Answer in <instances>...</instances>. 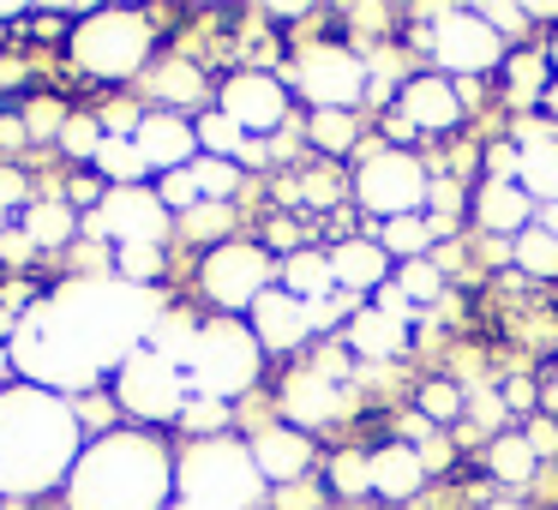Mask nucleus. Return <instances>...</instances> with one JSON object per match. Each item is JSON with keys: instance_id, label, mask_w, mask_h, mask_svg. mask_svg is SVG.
<instances>
[{"instance_id": "1", "label": "nucleus", "mask_w": 558, "mask_h": 510, "mask_svg": "<svg viewBox=\"0 0 558 510\" xmlns=\"http://www.w3.org/2000/svg\"><path fill=\"white\" fill-rule=\"evenodd\" d=\"M162 301L157 289H133V282H66V289L43 294L25 306L13 325V373L25 385H43L54 397L97 385L102 373H121L133 349H145L150 325H157Z\"/></svg>"}, {"instance_id": "2", "label": "nucleus", "mask_w": 558, "mask_h": 510, "mask_svg": "<svg viewBox=\"0 0 558 510\" xmlns=\"http://www.w3.org/2000/svg\"><path fill=\"white\" fill-rule=\"evenodd\" d=\"M85 457V426L73 397L43 385H0V498H37L66 486L73 462Z\"/></svg>"}, {"instance_id": "3", "label": "nucleus", "mask_w": 558, "mask_h": 510, "mask_svg": "<svg viewBox=\"0 0 558 510\" xmlns=\"http://www.w3.org/2000/svg\"><path fill=\"white\" fill-rule=\"evenodd\" d=\"M174 457L157 433L121 426L109 438H85V457L66 474V510H169Z\"/></svg>"}, {"instance_id": "4", "label": "nucleus", "mask_w": 558, "mask_h": 510, "mask_svg": "<svg viewBox=\"0 0 558 510\" xmlns=\"http://www.w3.org/2000/svg\"><path fill=\"white\" fill-rule=\"evenodd\" d=\"M265 474H258L246 438H193L186 457L174 462V505L193 510H258L265 505Z\"/></svg>"}, {"instance_id": "5", "label": "nucleus", "mask_w": 558, "mask_h": 510, "mask_svg": "<svg viewBox=\"0 0 558 510\" xmlns=\"http://www.w3.org/2000/svg\"><path fill=\"white\" fill-rule=\"evenodd\" d=\"M157 49V25L150 13L133 7H97V13H78V25L66 31V54L90 85H126L150 66Z\"/></svg>"}, {"instance_id": "6", "label": "nucleus", "mask_w": 558, "mask_h": 510, "mask_svg": "<svg viewBox=\"0 0 558 510\" xmlns=\"http://www.w3.org/2000/svg\"><path fill=\"white\" fill-rule=\"evenodd\" d=\"M258 366H265V349L246 330V318H205L198 325V342L186 354V390L210 402H234L258 385Z\"/></svg>"}, {"instance_id": "7", "label": "nucleus", "mask_w": 558, "mask_h": 510, "mask_svg": "<svg viewBox=\"0 0 558 510\" xmlns=\"http://www.w3.org/2000/svg\"><path fill=\"white\" fill-rule=\"evenodd\" d=\"M426 162L414 150H390V145H366L361 150V169L349 174V198L366 210V217H426Z\"/></svg>"}, {"instance_id": "8", "label": "nucleus", "mask_w": 558, "mask_h": 510, "mask_svg": "<svg viewBox=\"0 0 558 510\" xmlns=\"http://www.w3.org/2000/svg\"><path fill=\"white\" fill-rule=\"evenodd\" d=\"M186 373L174 361H162V354L150 349H133L121 361V373H114V402H121V414H133L145 433H157V426H174L186 409Z\"/></svg>"}, {"instance_id": "9", "label": "nucleus", "mask_w": 558, "mask_h": 510, "mask_svg": "<svg viewBox=\"0 0 558 510\" xmlns=\"http://www.w3.org/2000/svg\"><path fill=\"white\" fill-rule=\"evenodd\" d=\"M426 54H433V73H457L462 78H481V73H498L505 66V37H498L493 25H486L474 7H445V13H433V31H426Z\"/></svg>"}, {"instance_id": "10", "label": "nucleus", "mask_w": 558, "mask_h": 510, "mask_svg": "<svg viewBox=\"0 0 558 510\" xmlns=\"http://www.w3.org/2000/svg\"><path fill=\"white\" fill-rule=\"evenodd\" d=\"M282 78H289L294 97L313 102V114L318 109H349L354 114L366 102V54L342 49V42H313V49H301Z\"/></svg>"}, {"instance_id": "11", "label": "nucleus", "mask_w": 558, "mask_h": 510, "mask_svg": "<svg viewBox=\"0 0 558 510\" xmlns=\"http://www.w3.org/2000/svg\"><path fill=\"white\" fill-rule=\"evenodd\" d=\"M198 289H205V301L217 313H253L258 294L277 289V258L253 241H222L198 265Z\"/></svg>"}, {"instance_id": "12", "label": "nucleus", "mask_w": 558, "mask_h": 510, "mask_svg": "<svg viewBox=\"0 0 558 510\" xmlns=\"http://www.w3.org/2000/svg\"><path fill=\"white\" fill-rule=\"evenodd\" d=\"M78 229L97 234V241H114V246H162L174 229V217L162 210L157 186H109L102 205L85 210Z\"/></svg>"}, {"instance_id": "13", "label": "nucleus", "mask_w": 558, "mask_h": 510, "mask_svg": "<svg viewBox=\"0 0 558 510\" xmlns=\"http://www.w3.org/2000/svg\"><path fill=\"white\" fill-rule=\"evenodd\" d=\"M217 109L229 114L246 138L265 145V138H277L282 121H289V85H282V73H270V66H241V73L222 78Z\"/></svg>"}, {"instance_id": "14", "label": "nucleus", "mask_w": 558, "mask_h": 510, "mask_svg": "<svg viewBox=\"0 0 558 510\" xmlns=\"http://www.w3.org/2000/svg\"><path fill=\"white\" fill-rule=\"evenodd\" d=\"M390 114H397L414 138L421 133L445 138V133H462V121H469V97H462L445 73H409L402 90H397V102H390Z\"/></svg>"}, {"instance_id": "15", "label": "nucleus", "mask_w": 558, "mask_h": 510, "mask_svg": "<svg viewBox=\"0 0 558 510\" xmlns=\"http://www.w3.org/2000/svg\"><path fill=\"white\" fill-rule=\"evenodd\" d=\"M282 414H289L294 433H318V426L342 421L349 414V385H337V378H325L318 366H294L289 378H282Z\"/></svg>"}, {"instance_id": "16", "label": "nucleus", "mask_w": 558, "mask_h": 510, "mask_svg": "<svg viewBox=\"0 0 558 510\" xmlns=\"http://www.w3.org/2000/svg\"><path fill=\"white\" fill-rule=\"evenodd\" d=\"M510 145L522 150V174L517 186L534 198V205H558V126L546 121V114H522L517 126H510Z\"/></svg>"}, {"instance_id": "17", "label": "nucleus", "mask_w": 558, "mask_h": 510, "mask_svg": "<svg viewBox=\"0 0 558 510\" xmlns=\"http://www.w3.org/2000/svg\"><path fill=\"white\" fill-rule=\"evenodd\" d=\"M133 145H138V157H145L150 174H174V169H186V162H198L193 121H186V114H169V109H145Z\"/></svg>"}, {"instance_id": "18", "label": "nucleus", "mask_w": 558, "mask_h": 510, "mask_svg": "<svg viewBox=\"0 0 558 510\" xmlns=\"http://www.w3.org/2000/svg\"><path fill=\"white\" fill-rule=\"evenodd\" d=\"M246 450H253L265 486H294V481H306V474H313V433H294L289 421L253 433V438H246Z\"/></svg>"}, {"instance_id": "19", "label": "nucleus", "mask_w": 558, "mask_h": 510, "mask_svg": "<svg viewBox=\"0 0 558 510\" xmlns=\"http://www.w3.org/2000/svg\"><path fill=\"white\" fill-rule=\"evenodd\" d=\"M330 277H337V294H349V301H361V294H378L390 277H397V265H390V253L378 241H366V234H349V241L330 246Z\"/></svg>"}, {"instance_id": "20", "label": "nucleus", "mask_w": 558, "mask_h": 510, "mask_svg": "<svg viewBox=\"0 0 558 510\" xmlns=\"http://www.w3.org/2000/svg\"><path fill=\"white\" fill-rule=\"evenodd\" d=\"M246 330L258 337L265 354H294L306 337H313V325H306V301H294L289 289L258 294V306L246 313Z\"/></svg>"}, {"instance_id": "21", "label": "nucleus", "mask_w": 558, "mask_h": 510, "mask_svg": "<svg viewBox=\"0 0 558 510\" xmlns=\"http://www.w3.org/2000/svg\"><path fill=\"white\" fill-rule=\"evenodd\" d=\"M534 210H541V205H534L517 181H481V186H474L469 217L481 222L486 234H498V241H517V234L534 222Z\"/></svg>"}, {"instance_id": "22", "label": "nucleus", "mask_w": 558, "mask_h": 510, "mask_svg": "<svg viewBox=\"0 0 558 510\" xmlns=\"http://www.w3.org/2000/svg\"><path fill=\"white\" fill-rule=\"evenodd\" d=\"M342 349L361 354V361H397L402 349H409V325H397V318H385L378 306H354V318L342 325Z\"/></svg>"}, {"instance_id": "23", "label": "nucleus", "mask_w": 558, "mask_h": 510, "mask_svg": "<svg viewBox=\"0 0 558 510\" xmlns=\"http://www.w3.org/2000/svg\"><path fill=\"white\" fill-rule=\"evenodd\" d=\"M426 486V462L414 445H402V438H390V445L373 450V493L390 498V505H409L414 493Z\"/></svg>"}, {"instance_id": "24", "label": "nucleus", "mask_w": 558, "mask_h": 510, "mask_svg": "<svg viewBox=\"0 0 558 510\" xmlns=\"http://www.w3.org/2000/svg\"><path fill=\"white\" fill-rule=\"evenodd\" d=\"M78 222H85V217H78V210L66 205V198H31V205L19 210V234H25V241L37 246V253H43V246H49V253H61V246L73 241V234H85Z\"/></svg>"}, {"instance_id": "25", "label": "nucleus", "mask_w": 558, "mask_h": 510, "mask_svg": "<svg viewBox=\"0 0 558 510\" xmlns=\"http://www.w3.org/2000/svg\"><path fill=\"white\" fill-rule=\"evenodd\" d=\"M277 289H289L294 301H330L337 294V277H330V253H318V246H301V253L277 258Z\"/></svg>"}, {"instance_id": "26", "label": "nucleus", "mask_w": 558, "mask_h": 510, "mask_svg": "<svg viewBox=\"0 0 558 510\" xmlns=\"http://www.w3.org/2000/svg\"><path fill=\"white\" fill-rule=\"evenodd\" d=\"M145 90H150L157 109L181 114V109H193V102H205V73H198L193 61H157L145 78Z\"/></svg>"}, {"instance_id": "27", "label": "nucleus", "mask_w": 558, "mask_h": 510, "mask_svg": "<svg viewBox=\"0 0 558 510\" xmlns=\"http://www.w3.org/2000/svg\"><path fill=\"white\" fill-rule=\"evenodd\" d=\"M498 73H505V102H517V109H534L553 90V66H546L541 49H510Z\"/></svg>"}, {"instance_id": "28", "label": "nucleus", "mask_w": 558, "mask_h": 510, "mask_svg": "<svg viewBox=\"0 0 558 510\" xmlns=\"http://www.w3.org/2000/svg\"><path fill=\"white\" fill-rule=\"evenodd\" d=\"M534 469H541V457H534V445H529L522 433L486 438V474H493L498 486H529Z\"/></svg>"}, {"instance_id": "29", "label": "nucleus", "mask_w": 558, "mask_h": 510, "mask_svg": "<svg viewBox=\"0 0 558 510\" xmlns=\"http://www.w3.org/2000/svg\"><path fill=\"white\" fill-rule=\"evenodd\" d=\"M198 325H205V318H193L186 306H162L150 337H145V349L162 354V361H174V366H186V354H193V342H198Z\"/></svg>"}, {"instance_id": "30", "label": "nucleus", "mask_w": 558, "mask_h": 510, "mask_svg": "<svg viewBox=\"0 0 558 510\" xmlns=\"http://www.w3.org/2000/svg\"><path fill=\"white\" fill-rule=\"evenodd\" d=\"M306 145L325 150V157H349V150H361V114L318 109L313 121H306Z\"/></svg>"}, {"instance_id": "31", "label": "nucleus", "mask_w": 558, "mask_h": 510, "mask_svg": "<svg viewBox=\"0 0 558 510\" xmlns=\"http://www.w3.org/2000/svg\"><path fill=\"white\" fill-rule=\"evenodd\" d=\"M193 133H198V157H222V162H241V157H246V145H253V138H246L222 109L193 114Z\"/></svg>"}, {"instance_id": "32", "label": "nucleus", "mask_w": 558, "mask_h": 510, "mask_svg": "<svg viewBox=\"0 0 558 510\" xmlns=\"http://www.w3.org/2000/svg\"><path fill=\"white\" fill-rule=\"evenodd\" d=\"M90 174H97L102 186H145V157H138L133 138H102L97 162H90Z\"/></svg>"}, {"instance_id": "33", "label": "nucleus", "mask_w": 558, "mask_h": 510, "mask_svg": "<svg viewBox=\"0 0 558 510\" xmlns=\"http://www.w3.org/2000/svg\"><path fill=\"white\" fill-rule=\"evenodd\" d=\"M378 246L390 253V265H409V258H433V222L426 217H397V222H385V229L373 234Z\"/></svg>"}, {"instance_id": "34", "label": "nucleus", "mask_w": 558, "mask_h": 510, "mask_svg": "<svg viewBox=\"0 0 558 510\" xmlns=\"http://www.w3.org/2000/svg\"><path fill=\"white\" fill-rule=\"evenodd\" d=\"M510 265H517L522 277H534V282H553L558 277V241L541 229V222H529V229L510 241Z\"/></svg>"}, {"instance_id": "35", "label": "nucleus", "mask_w": 558, "mask_h": 510, "mask_svg": "<svg viewBox=\"0 0 558 510\" xmlns=\"http://www.w3.org/2000/svg\"><path fill=\"white\" fill-rule=\"evenodd\" d=\"M469 186H462V174L450 181V174H433V186H426V222H433V241H445V234H457V217L469 210Z\"/></svg>"}, {"instance_id": "36", "label": "nucleus", "mask_w": 558, "mask_h": 510, "mask_svg": "<svg viewBox=\"0 0 558 510\" xmlns=\"http://www.w3.org/2000/svg\"><path fill=\"white\" fill-rule=\"evenodd\" d=\"M325 481L337 498H373V450H337L325 462Z\"/></svg>"}, {"instance_id": "37", "label": "nucleus", "mask_w": 558, "mask_h": 510, "mask_svg": "<svg viewBox=\"0 0 558 510\" xmlns=\"http://www.w3.org/2000/svg\"><path fill=\"white\" fill-rule=\"evenodd\" d=\"M390 282L409 294V306H438L445 301V265H438V258H409V265H397Z\"/></svg>"}, {"instance_id": "38", "label": "nucleus", "mask_w": 558, "mask_h": 510, "mask_svg": "<svg viewBox=\"0 0 558 510\" xmlns=\"http://www.w3.org/2000/svg\"><path fill=\"white\" fill-rule=\"evenodd\" d=\"M162 270H169L162 246H114V277L133 282V289H157Z\"/></svg>"}, {"instance_id": "39", "label": "nucleus", "mask_w": 558, "mask_h": 510, "mask_svg": "<svg viewBox=\"0 0 558 510\" xmlns=\"http://www.w3.org/2000/svg\"><path fill=\"white\" fill-rule=\"evenodd\" d=\"M229 229H234V205H210V198H205V205H193V210L181 217V234H186V241H198V246L234 241Z\"/></svg>"}, {"instance_id": "40", "label": "nucleus", "mask_w": 558, "mask_h": 510, "mask_svg": "<svg viewBox=\"0 0 558 510\" xmlns=\"http://www.w3.org/2000/svg\"><path fill=\"white\" fill-rule=\"evenodd\" d=\"M193 181H198V193L210 198V205H234V193H241V162H222V157H198L193 162Z\"/></svg>"}, {"instance_id": "41", "label": "nucleus", "mask_w": 558, "mask_h": 510, "mask_svg": "<svg viewBox=\"0 0 558 510\" xmlns=\"http://www.w3.org/2000/svg\"><path fill=\"white\" fill-rule=\"evenodd\" d=\"M414 409L426 414V426H450L469 409V390H462L457 378H433V385H421V402H414Z\"/></svg>"}, {"instance_id": "42", "label": "nucleus", "mask_w": 558, "mask_h": 510, "mask_svg": "<svg viewBox=\"0 0 558 510\" xmlns=\"http://www.w3.org/2000/svg\"><path fill=\"white\" fill-rule=\"evenodd\" d=\"M229 421H234V409L229 402H210V397H186V409H181V433H193V438H222L229 433Z\"/></svg>"}, {"instance_id": "43", "label": "nucleus", "mask_w": 558, "mask_h": 510, "mask_svg": "<svg viewBox=\"0 0 558 510\" xmlns=\"http://www.w3.org/2000/svg\"><path fill=\"white\" fill-rule=\"evenodd\" d=\"M102 138H109V133H102L97 114H66V126H61V138H54V145H61L73 162H97Z\"/></svg>"}, {"instance_id": "44", "label": "nucleus", "mask_w": 558, "mask_h": 510, "mask_svg": "<svg viewBox=\"0 0 558 510\" xmlns=\"http://www.w3.org/2000/svg\"><path fill=\"white\" fill-rule=\"evenodd\" d=\"M157 198H162L169 217H186L193 205H205V193H198V181H193V162L174 169V174H157Z\"/></svg>"}, {"instance_id": "45", "label": "nucleus", "mask_w": 558, "mask_h": 510, "mask_svg": "<svg viewBox=\"0 0 558 510\" xmlns=\"http://www.w3.org/2000/svg\"><path fill=\"white\" fill-rule=\"evenodd\" d=\"M73 414H78V426H85V433H97V438H109V433H121V402H114V390L109 397H102V390H90V397H78L73 402Z\"/></svg>"}, {"instance_id": "46", "label": "nucleus", "mask_w": 558, "mask_h": 510, "mask_svg": "<svg viewBox=\"0 0 558 510\" xmlns=\"http://www.w3.org/2000/svg\"><path fill=\"white\" fill-rule=\"evenodd\" d=\"M462 414H469V421L481 426V433H493V438H498V433H505V414H510V409H505V397H498V390H474Z\"/></svg>"}, {"instance_id": "47", "label": "nucleus", "mask_w": 558, "mask_h": 510, "mask_svg": "<svg viewBox=\"0 0 558 510\" xmlns=\"http://www.w3.org/2000/svg\"><path fill=\"white\" fill-rule=\"evenodd\" d=\"M61 126H66L61 102H31L25 109V138H61Z\"/></svg>"}, {"instance_id": "48", "label": "nucleus", "mask_w": 558, "mask_h": 510, "mask_svg": "<svg viewBox=\"0 0 558 510\" xmlns=\"http://www.w3.org/2000/svg\"><path fill=\"white\" fill-rule=\"evenodd\" d=\"M517 174H522V150L510 138H493L486 145V181H517Z\"/></svg>"}, {"instance_id": "49", "label": "nucleus", "mask_w": 558, "mask_h": 510, "mask_svg": "<svg viewBox=\"0 0 558 510\" xmlns=\"http://www.w3.org/2000/svg\"><path fill=\"white\" fill-rule=\"evenodd\" d=\"M25 205H31V181H25V169L0 162V210L13 217V210H25Z\"/></svg>"}, {"instance_id": "50", "label": "nucleus", "mask_w": 558, "mask_h": 510, "mask_svg": "<svg viewBox=\"0 0 558 510\" xmlns=\"http://www.w3.org/2000/svg\"><path fill=\"white\" fill-rule=\"evenodd\" d=\"M301 222H294V217H270V229H265V253H282V258H289V253H301Z\"/></svg>"}, {"instance_id": "51", "label": "nucleus", "mask_w": 558, "mask_h": 510, "mask_svg": "<svg viewBox=\"0 0 558 510\" xmlns=\"http://www.w3.org/2000/svg\"><path fill=\"white\" fill-rule=\"evenodd\" d=\"M373 306H378V313H385V318H397V325H409V318H414V306H409V294H402V289H397V282H385V289H378V294H373Z\"/></svg>"}, {"instance_id": "52", "label": "nucleus", "mask_w": 558, "mask_h": 510, "mask_svg": "<svg viewBox=\"0 0 558 510\" xmlns=\"http://www.w3.org/2000/svg\"><path fill=\"white\" fill-rule=\"evenodd\" d=\"M102 193H109V186H102L97 174H78V181L66 186V205H85V210H97V205H102Z\"/></svg>"}, {"instance_id": "53", "label": "nucleus", "mask_w": 558, "mask_h": 510, "mask_svg": "<svg viewBox=\"0 0 558 510\" xmlns=\"http://www.w3.org/2000/svg\"><path fill=\"white\" fill-rule=\"evenodd\" d=\"M522 438H529V445H534V457H558V426L546 421V414H541V421H534V426H529V433H522Z\"/></svg>"}, {"instance_id": "54", "label": "nucleus", "mask_w": 558, "mask_h": 510, "mask_svg": "<svg viewBox=\"0 0 558 510\" xmlns=\"http://www.w3.org/2000/svg\"><path fill=\"white\" fill-rule=\"evenodd\" d=\"M498 397H505V409H534V385H529V378H505Z\"/></svg>"}, {"instance_id": "55", "label": "nucleus", "mask_w": 558, "mask_h": 510, "mask_svg": "<svg viewBox=\"0 0 558 510\" xmlns=\"http://www.w3.org/2000/svg\"><path fill=\"white\" fill-rule=\"evenodd\" d=\"M0 253H7V258H31V253H37V246H31V241H25V234H19V229H7V234H0Z\"/></svg>"}, {"instance_id": "56", "label": "nucleus", "mask_w": 558, "mask_h": 510, "mask_svg": "<svg viewBox=\"0 0 558 510\" xmlns=\"http://www.w3.org/2000/svg\"><path fill=\"white\" fill-rule=\"evenodd\" d=\"M541 54H546V66H553V85H558V31L541 42Z\"/></svg>"}, {"instance_id": "57", "label": "nucleus", "mask_w": 558, "mask_h": 510, "mask_svg": "<svg viewBox=\"0 0 558 510\" xmlns=\"http://www.w3.org/2000/svg\"><path fill=\"white\" fill-rule=\"evenodd\" d=\"M534 222H541V229H546V234H553V241H558V205H546V210H541V217H534Z\"/></svg>"}, {"instance_id": "58", "label": "nucleus", "mask_w": 558, "mask_h": 510, "mask_svg": "<svg viewBox=\"0 0 558 510\" xmlns=\"http://www.w3.org/2000/svg\"><path fill=\"white\" fill-rule=\"evenodd\" d=\"M7 373H13V349L0 342V385H7Z\"/></svg>"}, {"instance_id": "59", "label": "nucleus", "mask_w": 558, "mask_h": 510, "mask_svg": "<svg viewBox=\"0 0 558 510\" xmlns=\"http://www.w3.org/2000/svg\"><path fill=\"white\" fill-rule=\"evenodd\" d=\"M7 229H13V217H7V210H0V234H7Z\"/></svg>"}, {"instance_id": "60", "label": "nucleus", "mask_w": 558, "mask_h": 510, "mask_svg": "<svg viewBox=\"0 0 558 510\" xmlns=\"http://www.w3.org/2000/svg\"><path fill=\"white\" fill-rule=\"evenodd\" d=\"M486 510H522V505H486Z\"/></svg>"}, {"instance_id": "61", "label": "nucleus", "mask_w": 558, "mask_h": 510, "mask_svg": "<svg viewBox=\"0 0 558 510\" xmlns=\"http://www.w3.org/2000/svg\"><path fill=\"white\" fill-rule=\"evenodd\" d=\"M0 19H13V7H0Z\"/></svg>"}, {"instance_id": "62", "label": "nucleus", "mask_w": 558, "mask_h": 510, "mask_svg": "<svg viewBox=\"0 0 558 510\" xmlns=\"http://www.w3.org/2000/svg\"><path fill=\"white\" fill-rule=\"evenodd\" d=\"M169 510H193V505H169Z\"/></svg>"}]
</instances>
